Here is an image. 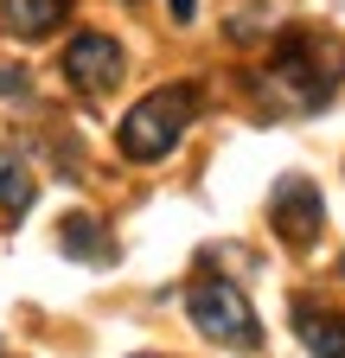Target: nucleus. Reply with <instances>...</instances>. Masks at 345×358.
<instances>
[{
    "label": "nucleus",
    "mask_w": 345,
    "mask_h": 358,
    "mask_svg": "<svg viewBox=\"0 0 345 358\" xmlns=\"http://www.w3.org/2000/svg\"><path fill=\"white\" fill-rule=\"evenodd\" d=\"M166 7H172V20H179V26H192V20H198V0H166Z\"/></svg>",
    "instance_id": "nucleus-11"
},
{
    "label": "nucleus",
    "mask_w": 345,
    "mask_h": 358,
    "mask_svg": "<svg viewBox=\"0 0 345 358\" xmlns=\"http://www.w3.org/2000/svg\"><path fill=\"white\" fill-rule=\"evenodd\" d=\"M339 77H345V45L326 32H294L256 77V103L269 115H307V109L332 103Z\"/></svg>",
    "instance_id": "nucleus-1"
},
{
    "label": "nucleus",
    "mask_w": 345,
    "mask_h": 358,
    "mask_svg": "<svg viewBox=\"0 0 345 358\" xmlns=\"http://www.w3.org/2000/svg\"><path fill=\"white\" fill-rule=\"evenodd\" d=\"M32 205V173L7 154V148H0V211H7V217H20Z\"/></svg>",
    "instance_id": "nucleus-9"
},
{
    "label": "nucleus",
    "mask_w": 345,
    "mask_h": 358,
    "mask_svg": "<svg viewBox=\"0 0 345 358\" xmlns=\"http://www.w3.org/2000/svg\"><path fill=\"white\" fill-rule=\"evenodd\" d=\"M0 96H26V71L20 64H0Z\"/></svg>",
    "instance_id": "nucleus-10"
},
{
    "label": "nucleus",
    "mask_w": 345,
    "mask_h": 358,
    "mask_svg": "<svg viewBox=\"0 0 345 358\" xmlns=\"http://www.w3.org/2000/svg\"><path fill=\"white\" fill-rule=\"evenodd\" d=\"M71 20V0H0V32L7 38H45Z\"/></svg>",
    "instance_id": "nucleus-6"
},
{
    "label": "nucleus",
    "mask_w": 345,
    "mask_h": 358,
    "mask_svg": "<svg viewBox=\"0 0 345 358\" xmlns=\"http://www.w3.org/2000/svg\"><path fill=\"white\" fill-rule=\"evenodd\" d=\"M269 224L281 231V243L307 250V243L320 237V224H326V205H320V192H314V179L288 173L281 186H275V199H269Z\"/></svg>",
    "instance_id": "nucleus-5"
},
{
    "label": "nucleus",
    "mask_w": 345,
    "mask_h": 358,
    "mask_svg": "<svg viewBox=\"0 0 345 358\" xmlns=\"http://www.w3.org/2000/svg\"><path fill=\"white\" fill-rule=\"evenodd\" d=\"M64 77L83 90V96H109V90L128 77V58H122V45L109 32H83V38H71V52H64Z\"/></svg>",
    "instance_id": "nucleus-4"
},
{
    "label": "nucleus",
    "mask_w": 345,
    "mask_h": 358,
    "mask_svg": "<svg viewBox=\"0 0 345 358\" xmlns=\"http://www.w3.org/2000/svg\"><path fill=\"white\" fill-rule=\"evenodd\" d=\"M198 122V83H166V90H154L147 103H135L128 109V122H122V160H135V166H154V160H166L172 148L186 141V128Z\"/></svg>",
    "instance_id": "nucleus-2"
},
{
    "label": "nucleus",
    "mask_w": 345,
    "mask_h": 358,
    "mask_svg": "<svg viewBox=\"0 0 345 358\" xmlns=\"http://www.w3.org/2000/svg\"><path fill=\"white\" fill-rule=\"evenodd\" d=\"M339 268H345V262H339Z\"/></svg>",
    "instance_id": "nucleus-12"
},
{
    "label": "nucleus",
    "mask_w": 345,
    "mask_h": 358,
    "mask_svg": "<svg viewBox=\"0 0 345 358\" xmlns=\"http://www.w3.org/2000/svg\"><path fill=\"white\" fill-rule=\"evenodd\" d=\"M58 243H64V256H77V262H115V243L103 237V224H90V217H64Z\"/></svg>",
    "instance_id": "nucleus-8"
},
{
    "label": "nucleus",
    "mask_w": 345,
    "mask_h": 358,
    "mask_svg": "<svg viewBox=\"0 0 345 358\" xmlns=\"http://www.w3.org/2000/svg\"><path fill=\"white\" fill-rule=\"evenodd\" d=\"M294 333L314 358H345V320L320 301H294Z\"/></svg>",
    "instance_id": "nucleus-7"
},
{
    "label": "nucleus",
    "mask_w": 345,
    "mask_h": 358,
    "mask_svg": "<svg viewBox=\"0 0 345 358\" xmlns=\"http://www.w3.org/2000/svg\"><path fill=\"white\" fill-rule=\"evenodd\" d=\"M186 313H192V327L211 345H230V352H256L263 345V320H256L249 294L237 282H224V275H198L186 288Z\"/></svg>",
    "instance_id": "nucleus-3"
}]
</instances>
